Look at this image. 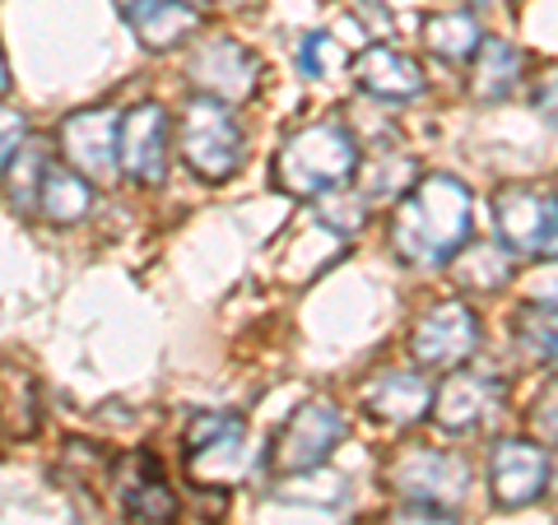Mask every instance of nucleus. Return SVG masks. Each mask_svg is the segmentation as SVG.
<instances>
[{"instance_id":"cd10ccee","label":"nucleus","mask_w":558,"mask_h":525,"mask_svg":"<svg viewBox=\"0 0 558 525\" xmlns=\"http://www.w3.org/2000/svg\"><path fill=\"white\" fill-rule=\"evenodd\" d=\"M24 139H28V121H24V112L0 108V168H5L14 154H20Z\"/></svg>"},{"instance_id":"20e7f679","label":"nucleus","mask_w":558,"mask_h":525,"mask_svg":"<svg viewBox=\"0 0 558 525\" xmlns=\"http://www.w3.org/2000/svg\"><path fill=\"white\" fill-rule=\"evenodd\" d=\"M340 437H344V414L330 405V400H303V405L284 418V428L275 432L270 469L284 479L312 475V469H322L336 456Z\"/></svg>"},{"instance_id":"4be33fe9","label":"nucleus","mask_w":558,"mask_h":525,"mask_svg":"<svg viewBox=\"0 0 558 525\" xmlns=\"http://www.w3.org/2000/svg\"><path fill=\"white\" fill-rule=\"evenodd\" d=\"M47 145L43 139H24L20 154L5 163V196L20 215H38V186H43V172H47Z\"/></svg>"},{"instance_id":"c85d7f7f","label":"nucleus","mask_w":558,"mask_h":525,"mask_svg":"<svg viewBox=\"0 0 558 525\" xmlns=\"http://www.w3.org/2000/svg\"><path fill=\"white\" fill-rule=\"evenodd\" d=\"M526 293H531V303H539V307H554V312H558V260H549V266L531 270V279H526Z\"/></svg>"},{"instance_id":"f257e3e1","label":"nucleus","mask_w":558,"mask_h":525,"mask_svg":"<svg viewBox=\"0 0 558 525\" xmlns=\"http://www.w3.org/2000/svg\"><path fill=\"white\" fill-rule=\"evenodd\" d=\"M475 233L470 186L451 172H428L400 196L391 215V252L405 266H447Z\"/></svg>"},{"instance_id":"bb28decb","label":"nucleus","mask_w":558,"mask_h":525,"mask_svg":"<svg viewBox=\"0 0 558 525\" xmlns=\"http://www.w3.org/2000/svg\"><path fill=\"white\" fill-rule=\"evenodd\" d=\"M381 525H457V516L447 506H433V502H405V506H391Z\"/></svg>"},{"instance_id":"72a5a7b5","label":"nucleus","mask_w":558,"mask_h":525,"mask_svg":"<svg viewBox=\"0 0 558 525\" xmlns=\"http://www.w3.org/2000/svg\"><path fill=\"white\" fill-rule=\"evenodd\" d=\"M229 5H256V0H229Z\"/></svg>"},{"instance_id":"b1692460","label":"nucleus","mask_w":558,"mask_h":525,"mask_svg":"<svg viewBox=\"0 0 558 525\" xmlns=\"http://www.w3.org/2000/svg\"><path fill=\"white\" fill-rule=\"evenodd\" d=\"M299 65H303V75H312V80H330L344 65V51L336 47L330 33H307L303 47H299Z\"/></svg>"},{"instance_id":"7ed1b4c3","label":"nucleus","mask_w":558,"mask_h":525,"mask_svg":"<svg viewBox=\"0 0 558 525\" xmlns=\"http://www.w3.org/2000/svg\"><path fill=\"white\" fill-rule=\"evenodd\" d=\"M178 154L201 182L219 186L242 168V126L229 102L191 94L178 117Z\"/></svg>"},{"instance_id":"a878e982","label":"nucleus","mask_w":558,"mask_h":525,"mask_svg":"<svg viewBox=\"0 0 558 525\" xmlns=\"http://www.w3.org/2000/svg\"><path fill=\"white\" fill-rule=\"evenodd\" d=\"M526 424H531V432L539 437V442L558 447V377L549 381V387H539V395L526 410Z\"/></svg>"},{"instance_id":"5701e85b","label":"nucleus","mask_w":558,"mask_h":525,"mask_svg":"<svg viewBox=\"0 0 558 525\" xmlns=\"http://www.w3.org/2000/svg\"><path fill=\"white\" fill-rule=\"evenodd\" d=\"M517 340L521 349L535 358V363H545L558 373V312L554 307H539V303H526L517 312Z\"/></svg>"},{"instance_id":"9d476101","label":"nucleus","mask_w":558,"mask_h":525,"mask_svg":"<svg viewBox=\"0 0 558 525\" xmlns=\"http://www.w3.org/2000/svg\"><path fill=\"white\" fill-rule=\"evenodd\" d=\"M182 451H186V465L196 479H233L238 465L247 461V424L223 410L196 414L186 424Z\"/></svg>"},{"instance_id":"393cba45","label":"nucleus","mask_w":558,"mask_h":525,"mask_svg":"<svg viewBox=\"0 0 558 525\" xmlns=\"http://www.w3.org/2000/svg\"><path fill=\"white\" fill-rule=\"evenodd\" d=\"M363 209H368V196H354V191H344L336 186L330 196H322V219L330 223V229H340V233H359L363 229Z\"/></svg>"},{"instance_id":"39448f33","label":"nucleus","mask_w":558,"mask_h":525,"mask_svg":"<svg viewBox=\"0 0 558 525\" xmlns=\"http://www.w3.org/2000/svg\"><path fill=\"white\" fill-rule=\"evenodd\" d=\"M387 484L405 502H433V506H457L470 493V461L461 451L442 447H400L396 461L387 465Z\"/></svg>"},{"instance_id":"473e14b6","label":"nucleus","mask_w":558,"mask_h":525,"mask_svg":"<svg viewBox=\"0 0 558 525\" xmlns=\"http://www.w3.org/2000/svg\"><path fill=\"white\" fill-rule=\"evenodd\" d=\"M186 5H196V10H205V5H209V0H186Z\"/></svg>"},{"instance_id":"c756f323","label":"nucleus","mask_w":558,"mask_h":525,"mask_svg":"<svg viewBox=\"0 0 558 525\" xmlns=\"http://www.w3.org/2000/svg\"><path fill=\"white\" fill-rule=\"evenodd\" d=\"M535 112L558 126V70H549V75L535 84Z\"/></svg>"},{"instance_id":"2f4dec72","label":"nucleus","mask_w":558,"mask_h":525,"mask_svg":"<svg viewBox=\"0 0 558 525\" xmlns=\"http://www.w3.org/2000/svg\"><path fill=\"white\" fill-rule=\"evenodd\" d=\"M10 89V65H5V51H0V94Z\"/></svg>"},{"instance_id":"2eb2a0df","label":"nucleus","mask_w":558,"mask_h":525,"mask_svg":"<svg viewBox=\"0 0 558 525\" xmlns=\"http://www.w3.org/2000/svg\"><path fill=\"white\" fill-rule=\"evenodd\" d=\"M363 410H368L377 424H391V428H410L418 418H428L433 410V387L424 373H410V367H381L363 381Z\"/></svg>"},{"instance_id":"f8f14e48","label":"nucleus","mask_w":558,"mask_h":525,"mask_svg":"<svg viewBox=\"0 0 558 525\" xmlns=\"http://www.w3.org/2000/svg\"><path fill=\"white\" fill-rule=\"evenodd\" d=\"M488 484H494V502L502 506V512H517V506L539 502L545 488H549L545 447L526 442V437H502V442H494V456H488Z\"/></svg>"},{"instance_id":"423d86ee","label":"nucleus","mask_w":558,"mask_h":525,"mask_svg":"<svg viewBox=\"0 0 558 525\" xmlns=\"http://www.w3.org/2000/svg\"><path fill=\"white\" fill-rule=\"evenodd\" d=\"M480 344H484V326L475 317V307H465L461 297L433 303L410 330V354H414L418 367H428V373L465 367L480 354Z\"/></svg>"},{"instance_id":"a211bd4d","label":"nucleus","mask_w":558,"mask_h":525,"mask_svg":"<svg viewBox=\"0 0 558 525\" xmlns=\"http://www.w3.org/2000/svg\"><path fill=\"white\" fill-rule=\"evenodd\" d=\"M470 98L475 102H502L521 84V51L508 38H484L470 57Z\"/></svg>"},{"instance_id":"412c9836","label":"nucleus","mask_w":558,"mask_h":525,"mask_svg":"<svg viewBox=\"0 0 558 525\" xmlns=\"http://www.w3.org/2000/svg\"><path fill=\"white\" fill-rule=\"evenodd\" d=\"M480 42H484V28H480L475 14H465V10H447V14H433V20H424V47L438 61L465 65L480 51Z\"/></svg>"},{"instance_id":"4468645a","label":"nucleus","mask_w":558,"mask_h":525,"mask_svg":"<svg viewBox=\"0 0 558 525\" xmlns=\"http://www.w3.org/2000/svg\"><path fill=\"white\" fill-rule=\"evenodd\" d=\"M508 387L488 373H451L438 391H433V424L442 432H480L488 418L502 410Z\"/></svg>"},{"instance_id":"6e6552de","label":"nucleus","mask_w":558,"mask_h":525,"mask_svg":"<svg viewBox=\"0 0 558 525\" xmlns=\"http://www.w3.org/2000/svg\"><path fill=\"white\" fill-rule=\"evenodd\" d=\"M498 242L517 256H554L558 260V200L531 186H502L494 196Z\"/></svg>"},{"instance_id":"f03ea898","label":"nucleus","mask_w":558,"mask_h":525,"mask_svg":"<svg viewBox=\"0 0 558 525\" xmlns=\"http://www.w3.org/2000/svg\"><path fill=\"white\" fill-rule=\"evenodd\" d=\"M363 149L344 121H312L299 126L275 154V186L284 196L322 200L359 172Z\"/></svg>"},{"instance_id":"1a4fd4ad","label":"nucleus","mask_w":558,"mask_h":525,"mask_svg":"<svg viewBox=\"0 0 558 525\" xmlns=\"http://www.w3.org/2000/svg\"><path fill=\"white\" fill-rule=\"evenodd\" d=\"M117 131H121V117L112 108H84V112H70L61 121V154L65 163L80 172V178H89L98 186H108L121 163H117Z\"/></svg>"},{"instance_id":"aec40b11","label":"nucleus","mask_w":558,"mask_h":525,"mask_svg":"<svg viewBox=\"0 0 558 525\" xmlns=\"http://www.w3.org/2000/svg\"><path fill=\"white\" fill-rule=\"evenodd\" d=\"M126 24L145 51H172L201 28V10L186 5V0H154V5H145Z\"/></svg>"},{"instance_id":"dca6fc26","label":"nucleus","mask_w":558,"mask_h":525,"mask_svg":"<svg viewBox=\"0 0 558 525\" xmlns=\"http://www.w3.org/2000/svg\"><path fill=\"white\" fill-rule=\"evenodd\" d=\"M354 84L363 94L373 98H387V102H405V98H418L424 94V65L414 57L396 47H368L363 57L354 61Z\"/></svg>"},{"instance_id":"0eeeda50","label":"nucleus","mask_w":558,"mask_h":525,"mask_svg":"<svg viewBox=\"0 0 558 525\" xmlns=\"http://www.w3.org/2000/svg\"><path fill=\"white\" fill-rule=\"evenodd\" d=\"M186 80L191 89L205 98H219L238 108V102H252L260 89V57L252 47H242L238 38H205L186 61Z\"/></svg>"},{"instance_id":"f3484780","label":"nucleus","mask_w":558,"mask_h":525,"mask_svg":"<svg viewBox=\"0 0 558 525\" xmlns=\"http://www.w3.org/2000/svg\"><path fill=\"white\" fill-rule=\"evenodd\" d=\"M94 209V182L80 178L70 163H47L38 186V219L51 229H75Z\"/></svg>"},{"instance_id":"7c9ffc66","label":"nucleus","mask_w":558,"mask_h":525,"mask_svg":"<svg viewBox=\"0 0 558 525\" xmlns=\"http://www.w3.org/2000/svg\"><path fill=\"white\" fill-rule=\"evenodd\" d=\"M145 5H154V0H117V10H121V14H126V20H135V14H140V10H145Z\"/></svg>"},{"instance_id":"6ab92c4d","label":"nucleus","mask_w":558,"mask_h":525,"mask_svg":"<svg viewBox=\"0 0 558 525\" xmlns=\"http://www.w3.org/2000/svg\"><path fill=\"white\" fill-rule=\"evenodd\" d=\"M517 252H508L502 242H465V247L451 256L457 260V284L465 293H480V297H494L502 293L517 279Z\"/></svg>"},{"instance_id":"ddd939ff","label":"nucleus","mask_w":558,"mask_h":525,"mask_svg":"<svg viewBox=\"0 0 558 525\" xmlns=\"http://www.w3.org/2000/svg\"><path fill=\"white\" fill-rule=\"evenodd\" d=\"M117 163L140 186H163V178H168V112L159 102H140V108L121 117Z\"/></svg>"},{"instance_id":"9b49d317","label":"nucleus","mask_w":558,"mask_h":525,"mask_svg":"<svg viewBox=\"0 0 558 525\" xmlns=\"http://www.w3.org/2000/svg\"><path fill=\"white\" fill-rule=\"evenodd\" d=\"M112 488L126 521L135 525H172L178 521V498L168 488L163 465L149 451H131V456L112 461Z\"/></svg>"}]
</instances>
